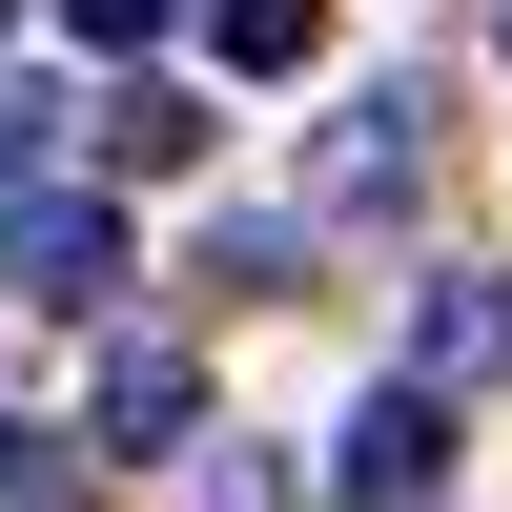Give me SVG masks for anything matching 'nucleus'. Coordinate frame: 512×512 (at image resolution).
Returning <instances> with one entry per match:
<instances>
[{
  "instance_id": "10",
  "label": "nucleus",
  "mask_w": 512,
  "mask_h": 512,
  "mask_svg": "<svg viewBox=\"0 0 512 512\" xmlns=\"http://www.w3.org/2000/svg\"><path fill=\"white\" fill-rule=\"evenodd\" d=\"M0 512H62V431H21V410H0Z\"/></svg>"
},
{
  "instance_id": "3",
  "label": "nucleus",
  "mask_w": 512,
  "mask_h": 512,
  "mask_svg": "<svg viewBox=\"0 0 512 512\" xmlns=\"http://www.w3.org/2000/svg\"><path fill=\"white\" fill-rule=\"evenodd\" d=\"M431 185V82H369L349 123H328V185H308V226H369V205H410Z\"/></svg>"
},
{
  "instance_id": "11",
  "label": "nucleus",
  "mask_w": 512,
  "mask_h": 512,
  "mask_svg": "<svg viewBox=\"0 0 512 512\" xmlns=\"http://www.w3.org/2000/svg\"><path fill=\"white\" fill-rule=\"evenodd\" d=\"M0 41H21V0H0Z\"/></svg>"
},
{
  "instance_id": "9",
  "label": "nucleus",
  "mask_w": 512,
  "mask_h": 512,
  "mask_svg": "<svg viewBox=\"0 0 512 512\" xmlns=\"http://www.w3.org/2000/svg\"><path fill=\"white\" fill-rule=\"evenodd\" d=\"M41 144H62V103H41V82H0V205L41 185Z\"/></svg>"
},
{
  "instance_id": "5",
  "label": "nucleus",
  "mask_w": 512,
  "mask_h": 512,
  "mask_svg": "<svg viewBox=\"0 0 512 512\" xmlns=\"http://www.w3.org/2000/svg\"><path fill=\"white\" fill-rule=\"evenodd\" d=\"M492 369H512V287H492V267H451L431 308H410V390H492Z\"/></svg>"
},
{
  "instance_id": "7",
  "label": "nucleus",
  "mask_w": 512,
  "mask_h": 512,
  "mask_svg": "<svg viewBox=\"0 0 512 512\" xmlns=\"http://www.w3.org/2000/svg\"><path fill=\"white\" fill-rule=\"evenodd\" d=\"M103 144L164 185V164H205V103H185V82H123V103H103Z\"/></svg>"
},
{
  "instance_id": "1",
  "label": "nucleus",
  "mask_w": 512,
  "mask_h": 512,
  "mask_svg": "<svg viewBox=\"0 0 512 512\" xmlns=\"http://www.w3.org/2000/svg\"><path fill=\"white\" fill-rule=\"evenodd\" d=\"M451 451H472V431H451V390H410V369H390V390L328 431V492H349V512H431Z\"/></svg>"
},
{
  "instance_id": "6",
  "label": "nucleus",
  "mask_w": 512,
  "mask_h": 512,
  "mask_svg": "<svg viewBox=\"0 0 512 512\" xmlns=\"http://www.w3.org/2000/svg\"><path fill=\"white\" fill-rule=\"evenodd\" d=\"M205 41H226L246 82H287V62H308V41H328V0H205Z\"/></svg>"
},
{
  "instance_id": "2",
  "label": "nucleus",
  "mask_w": 512,
  "mask_h": 512,
  "mask_svg": "<svg viewBox=\"0 0 512 512\" xmlns=\"http://www.w3.org/2000/svg\"><path fill=\"white\" fill-rule=\"evenodd\" d=\"M0 287H21V308H103V287H123V205L21 185V205H0Z\"/></svg>"
},
{
  "instance_id": "8",
  "label": "nucleus",
  "mask_w": 512,
  "mask_h": 512,
  "mask_svg": "<svg viewBox=\"0 0 512 512\" xmlns=\"http://www.w3.org/2000/svg\"><path fill=\"white\" fill-rule=\"evenodd\" d=\"M185 472H205V512H287V472H267V451H246V431H205Z\"/></svg>"
},
{
  "instance_id": "4",
  "label": "nucleus",
  "mask_w": 512,
  "mask_h": 512,
  "mask_svg": "<svg viewBox=\"0 0 512 512\" xmlns=\"http://www.w3.org/2000/svg\"><path fill=\"white\" fill-rule=\"evenodd\" d=\"M82 431H103V451H205V369H185V349H103Z\"/></svg>"
}]
</instances>
